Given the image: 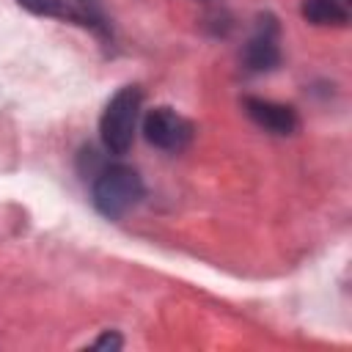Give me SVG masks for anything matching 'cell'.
Returning <instances> with one entry per match:
<instances>
[{"instance_id":"obj_1","label":"cell","mask_w":352,"mask_h":352,"mask_svg":"<svg viewBox=\"0 0 352 352\" xmlns=\"http://www.w3.org/2000/svg\"><path fill=\"white\" fill-rule=\"evenodd\" d=\"M143 192H146L143 179L138 176L135 168H129V165H102L94 176L91 201H94V206L102 217L118 220L132 206L140 204Z\"/></svg>"},{"instance_id":"obj_2","label":"cell","mask_w":352,"mask_h":352,"mask_svg":"<svg viewBox=\"0 0 352 352\" xmlns=\"http://www.w3.org/2000/svg\"><path fill=\"white\" fill-rule=\"evenodd\" d=\"M140 107H143L140 85H124L107 99V104L102 110V118H99V138H102L104 151L121 157L132 148Z\"/></svg>"},{"instance_id":"obj_3","label":"cell","mask_w":352,"mask_h":352,"mask_svg":"<svg viewBox=\"0 0 352 352\" xmlns=\"http://www.w3.org/2000/svg\"><path fill=\"white\" fill-rule=\"evenodd\" d=\"M195 135V126L190 118H184L182 113H176L173 107H151L146 116H143V138L160 148V151H184L190 146Z\"/></svg>"},{"instance_id":"obj_4","label":"cell","mask_w":352,"mask_h":352,"mask_svg":"<svg viewBox=\"0 0 352 352\" xmlns=\"http://www.w3.org/2000/svg\"><path fill=\"white\" fill-rule=\"evenodd\" d=\"M242 63L253 74H264L280 66V25L272 14L256 19V28L242 50Z\"/></svg>"},{"instance_id":"obj_5","label":"cell","mask_w":352,"mask_h":352,"mask_svg":"<svg viewBox=\"0 0 352 352\" xmlns=\"http://www.w3.org/2000/svg\"><path fill=\"white\" fill-rule=\"evenodd\" d=\"M242 107H245L248 118L270 135L286 138V135H294L300 129V118H297V110L292 104H280V102L261 99V96H245Z\"/></svg>"},{"instance_id":"obj_6","label":"cell","mask_w":352,"mask_h":352,"mask_svg":"<svg viewBox=\"0 0 352 352\" xmlns=\"http://www.w3.org/2000/svg\"><path fill=\"white\" fill-rule=\"evenodd\" d=\"M302 19L322 28H344L349 22V11L344 0H302Z\"/></svg>"},{"instance_id":"obj_7","label":"cell","mask_w":352,"mask_h":352,"mask_svg":"<svg viewBox=\"0 0 352 352\" xmlns=\"http://www.w3.org/2000/svg\"><path fill=\"white\" fill-rule=\"evenodd\" d=\"M25 11L36 14V16H52V19H72L77 22L74 6L66 0H16Z\"/></svg>"},{"instance_id":"obj_8","label":"cell","mask_w":352,"mask_h":352,"mask_svg":"<svg viewBox=\"0 0 352 352\" xmlns=\"http://www.w3.org/2000/svg\"><path fill=\"white\" fill-rule=\"evenodd\" d=\"M91 346H94V349H121V346H124V338H121L116 330H104Z\"/></svg>"}]
</instances>
